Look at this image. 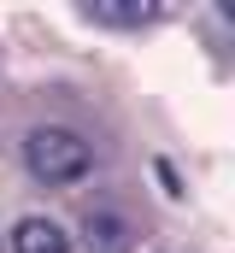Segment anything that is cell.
<instances>
[{
  "instance_id": "2",
  "label": "cell",
  "mask_w": 235,
  "mask_h": 253,
  "mask_svg": "<svg viewBox=\"0 0 235 253\" xmlns=\"http://www.w3.org/2000/svg\"><path fill=\"white\" fill-rule=\"evenodd\" d=\"M6 248H12V253H71V236H65V224L30 212V218L12 224V242H6Z\"/></svg>"
},
{
  "instance_id": "3",
  "label": "cell",
  "mask_w": 235,
  "mask_h": 253,
  "mask_svg": "<svg viewBox=\"0 0 235 253\" xmlns=\"http://www.w3.org/2000/svg\"><path fill=\"white\" fill-rule=\"evenodd\" d=\"M94 24H112V30H135V24H153L159 18V0H88L82 6Z\"/></svg>"
},
{
  "instance_id": "1",
  "label": "cell",
  "mask_w": 235,
  "mask_h": 253,
  "mask_svg": "<svg viewBox=\"0 0 235 253\" xmlns=\"http://www.w3.org/2000/svg\"><path fill=\"white\" fill-rule=\"evenodd\" d=\"M24 171L36 183H47V189H71V183H82L94 171V147L65 124H41L24 135Z\"/></svg>"
},
{
  "instance_id": "4",
  "label": "cell",
  "mask_w": 235,
  "mask_h": 253,
  "mask_svg": "<svg viewBox=\"0 0 235 253\" xmlns=\"http://www.w3.org/2000/svg\"><path fill=\"white\" fill-rule=\"evenodd\" d=\"M82 236H88V248H100V253H123V242H129V230L118 224L112 212H88Z\"/></svg>"
}]
</instances>
